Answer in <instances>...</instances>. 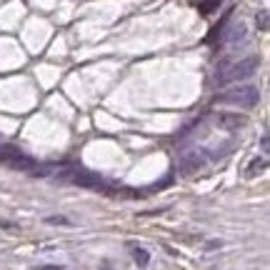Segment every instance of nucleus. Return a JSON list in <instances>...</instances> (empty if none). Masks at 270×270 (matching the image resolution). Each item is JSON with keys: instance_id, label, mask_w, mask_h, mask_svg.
<instances>
[{"instance_id": "1", "label": "nucleus", "mask_w": 270, "mask_h": 270, "mask_svg": "<svg viewBox=\"0 0 270 270\" xmlns=\"http://www.w3.org/2000/svg\"><path fill=\"white\" fill-rule=\"evenodd\" d=\"M258 68H260V58H258V55H245V58H240L238 63L228 65V68H225L220 75H215V83H218V85L243 83V80L253 78Z\"/></svg>"}, {"instance_id": "2", "label": "nucleus", "mask_w": 270, "mask_h": 270, "mask_svg": "<svg viewBox=\"0 0 270 270\" xmlns=\"http://www.w3.org/2000/svg\"><path fill=\"white\" fill-rule=\"evenodd\" d=\"M260 100V90L255 85H238V88L228 90L223 95H218V103L223 105H238V108H253Z\"/></svg>"}, {"instance_id": "3", "label": "nucleus", "mask_w": 270, "mask_h": 270, "mask_svg": "<svg viewBox=\"0 0 270 270\" xmlns=\"http://www.w3.org/2000/svg\"><path fill=\"white\" fill-rule=\"evenodd\" d=\"M215 123H218L223 130H238V128H243V125L248 123V118H245V115H238V113H218V115H215Z\"/></svg>"}, {"instance_id": "4", "label": "nucleus", "mask_w": 270, "mask_h": 270, "mask_svg": "<svg viewBox=\"0 0 270 270\" xmlns=\"http://www.w3.org/2000/svg\"><path fill=\"white\" fill-rule=\"evenodd\" d=\"M220 3H223V0H203V3L198 5V10H200V15H210L213 10L220 8Z\"/></svg>"}, {"instance_id": "5", "label": "nucleus", "mask_w": 270, "mask_h": 270, "mask_svg": "<svg viewBox=\"0 0 270 270\" xmlns=\"http://www.w3.org/2000/svg\"><path fill=\"white\" fill-rule=\"evenodd\" d=\"M263 170H265V158H255L248 168V178H253L255 173H263Z\"/></svg>"}, {"instance_id": "6", "label": "nucleus", "mask_w": 270, "mask_h": 270, "mask_svg": "<svg viewBox=\"0 0 270 270\" xmlns=\"http://www.w3.org/2000/svg\"><path fill=\"white\" fill-rule=\"evenodd\" d=\"M135 263L140 265V268H145L150 263V255H148V250H143V248H135Z\"/></svg>"}, {"instance_id": "7", "label": "nucleus", "mask_w": 270, "mask_h": 270, "mask_svg": "<svg viewBox=\"0 0 270 270\" xmlns=\"http://www.w3.org/2000/svg\"><path fill=\"white\" fill-rule=\"evenodd\" d=\"M255 23H258V28L265 33V30H268V10H260L258 18H255Z\"/></svg>"}, {"instance_id": "8", "label": "nucleus", "mask_w": 270, "mask_h": 270, "mask_svg": "<svg viewBox=\"0 0 270 270\" xmlns=\"http://www.w3.org/2000/svg\"><path fill=\"white\" fill-rule=\"evenodd\" d=\"M45 223H50V225H70V220H65V218H48Z\"/></svg>"}]
</instances>
